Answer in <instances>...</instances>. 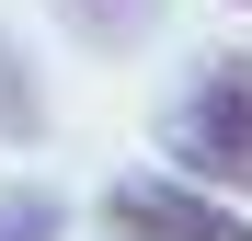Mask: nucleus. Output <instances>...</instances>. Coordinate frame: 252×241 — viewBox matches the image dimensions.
I'll return each mask as SVG.
<instances>
[{"instance_id": "obj_1", "label": "nucleus", "mask_w": 252, "mask_h": 241, "mask_svg": "<svg viewBox=\"0 0 252 241\" xmlns=\"http://www.w3.org/2000/svg\"><path fill=\"white\" fill-rule=\"evenodd\" d=\"M160 161H184V184L206 195H252V58L218 46L195 69V92L160 115Z\"/></svg>"}, {"instance_id": "obj_2", "label": "nucleus", "mask_w": 252, "mask_h": 241, "mask_svg": "<svg viewBox=\"0 0 252 241\" xmlns=\"http://www.w3.org/2000/svg\"><path fill=\"white\" fill-rule=\"evenodd\" d=\"M103 230H115V241H252V218L218 207V195L184 184V172H126V184H103Z\"/></svg>"}, {"instance_id": "obj_3", "label": "nucleus", "mask_w": 252, "mask_h": 241, "mask_svg": "<svg viewBox=\"0 0 252 241\" xmlns=\"http://www.w3.org/2000/svg\"><path fill=\"white\" fill-rule=\"evenodd\" d=\"M46 12L80 34V46H103V58H115V46H149V34H160V0H46Z\"/></svg>"}, {"instance_id": "obj_4", "label": "nucleus", "mask_w": 252, "mask_h": 241, "mask_svg": "<svg viewBox=\"0 0 252 241\" xmlns=\"http://www.w3.org/2000/svg\"><path fill=\"white\" fill-rule=\"evenodd\" d=\"M58 230H69V207H58L46 184H23V195H0V241H58Z\"/></svg>"}, {"instance_id": "obj_5", "label": "nucleus", "mask_w": 252, "mask_h": 241, "mask_svg": "<svg viewBox=\"0 0 252 241\" xmlns=\"http://www.w3.org/2000/svg\"><path fill=\"white\" fill-rule=\"evenodd\" d=\"M23 58L12 46H0V138H34V127H46V103H34V80H12Z\"/></svg>"}, {"instance_id": "obj_6", "label": "nucleus", "mask_w": 252, "mask_h": 241, "mask_svg": "<svg viewBox=\"0 0 252 241\" xmlns=\"http://www.w3.org/2000/svg\"><path fill=\"white\" fill-rule=\"evenodd\" d=\"M241 12H252V0H241Z\"/></svg>"}]
</instances>
